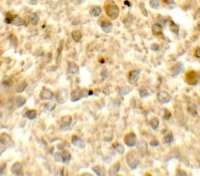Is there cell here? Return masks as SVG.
Listing matches in <instances>:
<instances>
[{
    "instance_id": "cell-1",
    "label": "cell",
    "mask_w": 200,
    "mask_h": 176,
    "mask_svg": "<svg viewBox=\"0 0 200 176\" xmlns=\"http://www.w3.org/2000/svg\"><path fill=\"white\" fill-rule=\"evenodd\" d=\"M91 95H93V92L87 90V89H81V88H76L74 89L71 94V100L72 102L79 101L80 99L82 97H87Z\"/></svg>"
},
{
    "instance_id": "cell-2",
    "label": "cell",
    "mask_w": 200,
    "mask_h": 176,
    "mask_svg": "<svg viewBox=\"0 0 200 176\" xmlns=\"http://www.w3.org/2000/svg\"><path fill=\"white\" fill-rule=\"evenodd\" d=\"M126 162H127L128 166L130 167V169L135 170L140 163V158H139L137 153L135 151H130L126 156Z\"/></svg>"
},
{
    "instance_id": "cell-3",
    "label": "cell",
    "mask_w": 200,
    "mask_h": 176,
    "mask_svg": "<svg viewBox=\"0 0 200 176\" xmlns=\"http://www.w3.org/2000/svg\"><path fill=\"white\" fill-rule=\"evenodd\" d=\"M106 13L111 20H116L120 15V8L114 2L106 5Z\"/></svg>"
},
{
    "instance_id": "cell-4",
    "label": "cell",
    "mask_w": 200,
    "mask_h": 176,
    "mask_svg": "<svg viewBox=\"0 0 200 176\" xmlns=\"http://www.w3.org/2000/svg\"><path fill=\"white\" fill-rule=\"evenodd\" d=\"M185 81L189 85H196L200 81V74L195 71H189L185 75Z\"/></svg>"
},
{
    "instance_id": "cell-5",
    "label": "cell",
    "mask_w": 200,
    "mask_h": 176,
    "mask_svg": "<svg viewBox=\"0 0 200 176\" xmlns=\"http://www.w3.org/2000/svg\"><path fill=\"white\" fill-rule=\"evenodd\" d=\"M68 96H69L68 91H67L66 89H61V90H58L57 92L56 99L60 104H63L67 101V99H68Z\"/></svg>"
},
{
    "instance_id": "cell-6",
    "label": "cell",
    "mask_w": 200,
    "mask_h": 176,
    "mask_svg": "<svg viewBox=\"0 0 200 176\" xmlns=\"http://www.w3.org/2000/svg\"><path fill=\"white\" fill-rule=\"evenodd\" d=\"M136 135L135 133H127L126 135L124 136V143L127 147H132L136 145Z\"/></svg>"
},
{
    "instance_id": "cell-7",
    "label": "cell",
    "mask_w": 200,
    "mask_h": 176,
    "mask_svg": "<svg viewBox=\"0 0 200 176\" xmlns=\"http://www.w3.org/2000/svg\"><path fill=\"white\" fill-rule=\"evenodd\" d=\"M0 144L6 147H11L14 145L11 137L7 133H2L1 135V136H0Z\"/></svg>"
},
{
    "instance_id": "cell-8",
    "label": "cell",
    "mask_w": 200,
    "mask_h": 176,
    "mask_svg": "<svg viewBox=\"0 0 200 176\" xmlns=\"http://www.w3.org/2000/svg\"><path fill=\"white\" fill-rule=\"evenodd\" d=\"M171 95L166 91H160V93L157 94V100L160 101L161 104H167L171 101Z\"/></svg>"
},
{
    "instance_id": "cell-9",
    "label": "cell",
    "mask_w": 200,
    "mask_h": 176,
    "mask_svg": "<svg viewBox=\"0 0 200 176\" xmlns=\"http://www.w3.org/2000/svg\"><path fill=\"white\" fill-rule=\"evenodd\" d=\"M71 117L69 115L63 116L60 121V129L62 131L68 130L69 127L71 126Z\"/></svg>"
},
{
    "instance_id": "cell-10",
    "label": "cell",
    "mask_w": 200,
    "mask_h": 176,
    "mask_svg": "<svg viewBox=\"0 0 200 176\" xmlns=\"http://www.w3.org/2000/svg\"><path fill=\"white\" fill-rule=\"evenodd\" d=\"M54 96V93L50 90V89H47V88H43L41 91V94H40V97L41 99L43 100H50L52 99Z\"/></svg>"
},
{
    "instance_id": "cell-11",
    "label": "cell",
    "mask_w": 200,
    "mask_h": 176,
    "mask_svg": "<svg viewBox=\"0 0 200 176\" xmlns=\"http://www.w3.org/2000/svg\"><path fill=\"white\" fill-rule=\"evenodd\" d=\"M140 71L138 70H132L129 72L128 74V81L130 83H135L139 78Z\"/></svg>"
},
{
    "instance_id": "cell-12",
    "label": "cell",
    "mask_w": 200,
    "mask_h": 176,
    "mask_svg": "<svg viewBox=\"0 0 200 176\" xmlns=\"http://www.w3.org/2000/svg\"><path fill=\"white\" fill-rule=\"evenodd\" d=\"M137 149H138V152L139 154L144 157L146 152H147V144L146 141H140L139 143L137 144Z\"/></svg>"
},
{
    "instance_id": "cell-13",
    "label": "cell",
    "mask_w": 200,
    "mask_h": 176,
    "mask_svg": "<svg viewBox=\"0 0 200 176\" xmlns=\"http://www.w3.org/2000/svg\"><path fill=\"white\" fill-rule=\"evenodd\" d=\"M10 24L16 25V26H25V25H26V21H25L22 18H21L20 16L14 14Z\"/></svg>"
},
{
    "instance_id": "cell-14",
    "label": "cell",
    "mask_w": 200,
    "mask_h": 176,
    "mask_svg": "<svg viewBox=\"0 0 200 176\" xmlns=\"http://www.w3.org/2000/svg\"><path fill=\"white\" fill-rule=\"evenodd\" d=\"M183 71V65L182 62H178L175 64L171 68V73L173 76H177L179 73H181Z\"/></svg>"
},
{
    "instance_id": "cell-15",
    "label": "cell",
    "mask_w": 200,
    "mask_h": 176,
    "mask_svg": "<svg viewBox=\"0 0 200 176\" xmlns=\"http://www.w3.org/2000/svg\"><path fill=\"white\" fill-rule=\"evenodd\" d=\"M22 165L20 162H16L12 165L11 167V172L15 175H21L22 172Z\"/></svg>"
},
{
    "instance_id": "cell-16",
    "label": "cell",
    "mask_w": 200,
    "mask_h": 176,
    "mask_svg": "<svg viewBox=\"0 0 200 176\" xmlns=\"http://www.w3.org/2000/svg\"><path fill=\"white\" fill-rule=\"evenodd\" d=\"M68 71L71 74H77L79 72V67L75 62H69L68 63Z\"/></svg>"
},
{
    "instance_id": "cell-17",
    "label": "cell",
    "mask_w": 200,
    "mask_h": 176,
    "mask_svg": "<svg viewBox=\"0 0 200 176\" xmlns=\"http://www.w3.org/2000/svg\"><path fill=\"white\" fill-rule=\"evenodd\" d=\"M162 31H163V27L162 25L160 24V23H155L153 24L152 26V32L154 35H160L162 33Z\"/></svg>"
},
{
    "instance_id": "cell-18",
    "label": "cell",
    "mask_w": 200,
    "mask_h": 176,
    "mask_svg": "<svg viewBox=\"0 0 200 176\" xmlns=\"http://www.w3.org/2000/svg\"><path fill=\"white\" fill-rule=\"evenodd\" d=\"M100 26H101V29L105 32H110L111 30H112V23L110 21H105L101 22Z\"/></svg>"
},
{
    "instance_id": "cell-19",
    "label": "cell",
    "mask_w": 200,
    "mask_h": 176,
    "mask_svg": "<svg viewBox=\"0 0 200 176\" xmlns=\"http://www.w3.org/2000/svg\"><path fill=\"white\" fill-rule=\"evenodd\" d=\"M120 169H121V163L116 162L115 164H113L111 166V168L110 169V172H108V174L110 175H116L120 172Z\"/></svg>"
},
{
    "instance_id": "cell-20",
    "label": "cell",
    "mask_w": 200,
    "mask_h": 176,
    "mask_svg": "<svg viewBox=\"0 0 200 176\" xmlns=\"http://www.w3.org/2000/svg\"><path fill=\"white\" fill-rule=\"evenodd\" d=\"M71 144L75 147H82V141L79 136L73 135L71 137Z\"/></svg>"
},
{
    "instance_id": "cell-21",
    "label": "cell",
    "mask_w": 200,
    "mask_h": 176,
    "mask_svg": "<svg viewBox=\"0 0 200 176\" xmlns=\"http://www.w3.org/2000/svg\"><path fill=\"white\" fill-rule=\"evenodd\" d=\"M92 170L95 172L96 174H97L99 176H104V175H106V170H105V168H103V167H101V166L93 167V168H92Z\"/></svg>"
},
{
    "instance_id": "cell-22",
    "label": "cell",
    "mask_w": 200,
    "mask_h": 176,
    "mask_svg": "<svg viewBox=\"0 0 200 176\" xmlns=\"http://www.w3.org/2000/svg\"><path fill=\"white\" fill-rule=\"evenodd\" d=\"M61 156H62V163H68L71 160V155L69 151H67V150H65V151L61 153Z\"/></svg>"
},
{
    "instance_id": "cell-23",
    "label": "cell",
    "mask_w": 200,
    "mask_h": 176,
    "mask_svg": "<svg viewBox=\"0 0 200 176\" xmlns=\"http://www.w3.org/2000/svg\"><path fill=\"white\" fill-rule=\"evenodd\" d=\"M101 12H102V8L98 6L92 7V10H90V14L93 17H98L100 14H101Z\"/></svg>"
},
{
    "instance_id": "cell-24",
    "label": "cell",
    "mask_w": 200,
    "mask_h": 176,
    "mask_svg": "<svg viewBox=\"0 0 200 176\" xmlns=\"http://www.w3.org/2000/svg\"><path fill=\"white\" fill-rule=\"evenodd\" d=\"M39 20H40V18H39V16H38L36 13H32V14H31L30 18H29V21H30V23L32 24V25H36V24L39 22Z\"/></svg>"
},
{
    "instance_id": "cell-25",
    "label": "cell",
    "mask_w": 200,
    "mask_h": 176,
    "mask_svg": "<svg viewBox=\"0 0 200 176\" xmlns=\"http://www.w3.org/2000/svg\"><path fill=\"white\" fill-rule=\"evenodd\" d=\"M71 36H72L73 40H74L75 42H76V43H78V42L81 41V38H82V32H81L80 31H78V30L73 31V32H71Z\"/></svg>"
},
{
    "instance_id": "cell-26",
    "label": "cell",
    "mask_w": 200,
    "mask_h": 176,
    "mask_svg": "<svg viewBox=\"0 0 200 176\" xmlns=\"http://www.w3.org/2000/svg\"><path fill=\"white\" fill-rule=\"evenodd\" d=\"M187 110H188V112L193 117L197 116V110H196V107L195 106V104H189Z\"/></svg>"
},
{
    "instance_id": "cell-27",
    "label": "cell",
    "mask_w": 200,
    "mask_h": 176,
    "mask_svg": "<svg viewBox=\"0 0 200 176\" xmlns=\"http://www.w3.org/2000/svg\"><path fill=\"white\" fill-rule=\"evenodd\" d=\"M15 103H16L17 108H21L23 105H25V103H26V98L23 97V96H18L16 98Z\"/></svg>"
},
{
    "instance_id": "cell-28",
    "label": "cell",
    "mask_w": 200,
    "mask_h": 176,
    "mask_svg": "<svg viewBox=\"0 0 200 176\" xmlns=\"http://www.w3.org/2000/svg\"><path fill=\"white\" fill-rule=\"evenodd\" d=\"M113 148H114L119 154H121V155H122V154L124 153V151H125L124 147H123L121 144H120V143H116V144H114V145H113Z\"/></svg>"
},
{
    "instance_id": "cell-29",
    "label": "cell",
    "mask_w": 200,
    "mask_h": 176,
    "mask_svg": "<svg viewBox=\"0 0 200 176\" xmlns=\"http://www.w3.org/2000/svg\"><path fill=\"white\" fill-rule=\"evenodd\" d=\"M132 91V88L129 86H122L119 89V94L121 96H126Z\"/></svg>"
},
{
    "instance_id": "cell-30",
    "label": "cell",
    "mask_w": 200,
    "mask_h": 176,
    "mask_svg": "<svg viewBox=\"0 0 200 176\" xmlns=\"http://www.w3.org/2000/svg\"><path fill=\"white\" fill-rule=\"evenodd\" d=\"M170 28H171V32H173L175 35H179V25L178 24H176V23L173 22V21H171V26H170Z\"/></svg>"
},
{
    "instance_id": "cell-31",
    "label": "cell",
    "mask_w": 200,
    "mask_h": 176,
    "mask_svg": "<svg viewBox=\"0 0 200 176\" xmlns=\"http://www.w3.org/2000/svg\"><path fill=\"white\" fill-rule=\"evenodd\" d=\"M25 117L28 118L29 120H35V117H36V111L33 110H28L26 113H25Z\"/></svg>"
},
{
    "instance_id": "cell-32",
    "label": "cell",
    "mask_w": 200,
    "mask_h": 176,
    "mask_svg": "<svg viewBox=\"0 0 200 176\" xmlns=\"http://www.w3.org/2000/svg\"><path fill=\"white\" fill-rule=\"evenodd\" d=\"M150 125H151L152 129L156 130L158 127V125H160V120H158L157 118H156V117L155 118H152L151 121H150Z\"/></svg>"
},
{
    "instance_id": "cell-33",
    "label": "cell",
    "mask_w": 200,
    "mask_h": 176,
    "mask_svg": "<svg viewBox=\"0 0 200 176\" xmlns=\"http://www.w3.org/2000/svg\"><path fill=\"white\" fill-rule=\"evenodd\" d=\"M26 87H27V82H22L20 83L19 86L17 87L16 92H17V93H21V92H23L25 89H26Z\"/></svg>"
},
{
    "instance_id": "cell-34",
    "label": "cell",
    "mask_w": 200,
    "mask_h": 176,
    "mask_svg": "<svg viewBox=\"0 0 200 176\" xmlns=\"http://www.w3.org/2000/svg\"><path fill=\"white\" fill-rule=\"evenodd\" d=\"M138 92H139V96L142 97V98H145V97H147L148 96H149V93H148V91L146 89V88H140L139 90H138Z\"/></svg>"
},
{
    "instance_id": "cell-35",
    "label": "cell",
    "mask_w": 200,
    "mask_h": 176,
    "mask_svg": "<svg viewBox=\"0 0 200 176\" xmlns=\"http://www.w3.org/2000/svg\"><path fill=\"white\" fill-rule=\"evenodd\" d=\"M149 5L154 10H157L160 7V0H150Z\"/></svg>"
},
{
    "instance_id": "cell-36",
    "label": "cell",
    "mask_w": 200,
    "mask_h": 176,
    "mask_svg": "<svg viewBox=\"0 0 200 176\" xmlns=\"http://www.w3.org/2000/svg\"><path fill=\"white\" fill-rule=\"evenodd\" d=\"M55 108H56V103H54V102L47 103V104L45 105V108H46V111H52Z\"/></svg>"
},
{
    "instance_id": "cell-37",
    "label": "cell",
    "mask_w": 200,
    "mask_h": 176,
    "mask_svg": "<svg viewBox=\"0 0 200 176\" xmlns=\"http://www.w3.org/2000/svg\"><path fill=\"white\" fill-rule=\"evenodd\" d=\"M164 141L166 144H171L173 142V136L171 133H168V135H166L165 137H164Z\"/></svg>"
},
{
    "instance_id": "cell-38",
    "label": "cell",
    "mask_w": 200,
    "mask_h": 176,
    "mask_svg": "<svg viewBox=\"0 0 200 176\" xmlns=\"http://www.w3.org/2000/svg\"><path fill=\"white\" fill-rule=\"evenodd\" d=\"M171 116V113L168 110H164V114H163V119L165 121H168Z\"/></svg>"
},
{
    "instance_id": "cell-39",
    "label": "cell",
    "mask_w": 200,
    "mask_h": 176,
    "mask_svg": "<svg viewBox=\"0 0 200 176\" xmlns=\"http://www.w3.org/2000/svg\"><path fill=\"white\" fill-rule=\"evenodd\" d=\"M164 3H165V5H166V6H168L170 8L173 7H174V5H175L173 0H164Z\"/></svg>"
},
{
    "instance_id": "cell-40",
    "label": "cell",
    "mask_w": 200,
    "mask_h": 176,
    "mask_svg": "<svg viewBox=\"0 0 200 176\" xmlns=\"http://www.w3.org/2000/svg\"><path fill=\"white\" fill-rule=\"evenodd\" d=\"M54 158H55V161H57V162H62V156H61V153H56L54 155Z\"/></svg>"
},
{
    "instance_id": "cell-41",
    "label": "cell",
    "mask_w": 200,
    "mask_h": 176,
    "mask_svg": "<svg viewBox=\"0 0 200 176\" xmlns=\"http://www.w3.org/2000/svg\"><path fill=\"white\" fill-rule=\"evenodd\" d=\"M6 168H7V164L6 163H1V164H0V175H3L5 173Z\"/></svg>"
},
{
    "instance_id": "cell-42",
    "label": "cell",
    "mask_w": 200,
    "mask_h": 176,
    "mask_svg": "<svg viewBox=\"0 0 200 176\" xmlns=\"http://www.w3.org/2000/svg\"><path fill=\"white\" fill-rule=\"evenodd\" d=\"M150 48H151L153 51H157V50L160 49V46H158L157 44H153L151 46H150Z\"/></svg>"
},
{
    "instance_id": "cell-43",
    "label": "cell",
    "mask_w": 200,
    "mask_h": 176,
    "mask_svg": "<svg viewBox=\"0 0 200 176\" xmlns=\"http://www.w3.org/2000/svg\"><path fill=\"white\" fill-rule=\"evenodd\" d=\"M195 56L197 57V58H200V47L196 48V51H195Z\"/></svg>"
},
{
    "instance_id": "cell-44",
    "label": "cell",
    "mask_w": 200,
    "mask_h": 176,
    "mask_svg": "<svg viewBox=\"0 0 200 176\" xmlns=\"http://www.w3.org/2000/svg\"><path fill=\"white\" fill-rule=\"evenodd\" d=\"M150 146H152V147H157L158 146V142L156 141V140H153V141L150 142Z\"/></svg>"
},
{
    "instance_id": "cell-45",
    "label": "cell",
    "mask_w": 200,
    "mask_h": 176,
    "mask_svg": "<svg viewBox=\"0 0 200 176\" xmlns=\"http://www.w3.org/2000/svg\"><path fill=\"white\" fill-rule=\"evenodd\" d=\"M12 85V83L10 82V81H7V82H3V85L4 86H6V87H8V86H10Z\"/></svg>"
},
{
    "instance_id": "cell-46",
    "label": "cell",
    "mask_w": 200,
    "mask_h": 176,
    "mask_svg": "<svg viewBox=\"0 0 200 176\" xmlns=\"http://www.w3.org/2000/svg\"><path fill=\"white\" fill-rule=\"evenodd\" d=\"M101 76L102 77H107V70H102V71H101Z\"/></svg>"
},
{
    "instance_id": "cell-47",
    "label": "cell",
    "mask_w": 200,
    "mask_h": 176,
    "mask_svg": "<svg viewBox=\"0 0 200 176\" xmlns=\"http://www.w3.org/2000/svg\"><path fill=\"white\" fill-rule=\"evenodd\" d=\"M6 150V147H0V156L2 155V153Z\"/></svg>"
},
{
    "instance_id": "cell-48",
    "label": "cell",
    "mask_w": 200,
    "mask_h": 176,
    "mask_svg": "<svg viewBox=\"0 0 200 176\" xmlns=\"http://www.w3.org/2000/svg\"><path fill=\"white\" fill-rule=\"evenodd\" d=\"M28 2L32 5H35L37 3V0H28Z\"/></svg>"
},
{
    "instance_id": "cell-49",
    "label": "cell",
    "mask_w": 200,
    "mask_h": 176,
    "mask_svg": "<svg viewBox=\"0 0 200 176\" xmlns=\"http://www.w3.org/2000/svg\"><path fill=\"white\" fill-rule=\"evenodd\" d=\"M177 175H183V176H185V175H187L185 172H182V171H178V172L176 173Z\"/></svg>"
},
{
    "instance_id": "cell-50",
    "label": "cell",
    "mask_w": 200,
    "mask_h": 176,
    "mask_svg": "<svg viewBox=\"0 0 200 176\" xmlns=\"http://www.w3.org/2000/svg\"><path fill=\"white\" fill-rule=\"evenodd\" d=\"M82 1V0H71V2L75 3V4H80Z\"/></svg>"
},
{
    "instance_id": "cell-51",
    "label": "cell",
    "mask_w": 200,
    "mask_h": 176,
    "mask_svg": "<svg viewBox=\"0 0 200 176\" xmlns=\"http://www.w3.org/2000/svg\"><path fill=\"white\" fill-rule=\"evenodd\" d=\"M124 4H125V5H127L128 7H132L131 3H130V2L128 1V0H125V1H124Z\"/></svg>"
},
{
    "instance_id": "cell-52",
    "label": "cell",
    "mask_w": 200,
    "mask_h": 176,
    "mask_svg": "<svg viewBox=\"0 0 200 176\" xmlns=\"http://www.w3.org/2000/svg\"><path fill=\"white\" fill-rule=\"evenodd\" d=\"M197 29H198V31L200 32V22L197 23Z\"/></svg>"
}]
</instances>
